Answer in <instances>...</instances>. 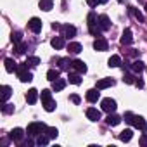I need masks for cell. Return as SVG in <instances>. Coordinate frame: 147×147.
I'll return each instance as SVG.
<instances>
[{
  "instance_id": "46",
  "label": "cell",
  "mask_w": 147,
  "mask_h": 147,
  "mask_svg": "<svg viewBox=\"0 0 147 147\" xmlns=\"http://www.w3.org/2000/svg\"><path fill=\"white\" fill-rule=\"evenodd\" d=\"M118 2H123V0H118Z\"/></svg>"
},
{
  "instance_id": "16",
  "label": "cell",
  "mask_w": 147,
  "mask_h": 147,
  "mask_svg": "<svg viewBox=\"0 0 147 147\" xmlns=\"http://www.w3.org/2000/svg\"><path fill=\"white\" fill-rule=\"evenodd\" d=\"M50 45L55 49V50H59V49H62L66 43H64V36H54L52 40H50Z\"/></svg>"
},
{
  "instance_id": "10",
  "label": "cell",
  "mask_w": 147,
  "mask_h": 147,
  "mask_svg": "<svg viewBox=\"0 0 147 147\" xmlns=\"http://www.w3.org/2000/svg\"><path fill=\"white\" fill-rule=\"evenodd\" d=\"M9 138L14 140V142H21L24 138V130L23 128H14L11 133H9Z\"/></svg>"
},
{
  "instance_id": "24",
  "label": "cell",
  "mask_w": 147,
  "mask_h": 147,
  "mask_svg": "<svg viewBox=\"0 0 147 147\" xmlns=\"http://www.w3.org/2000/svg\"><path fill=\"white\" fill-rule=\"evenodd\" d=\"M107 66H109V67H118V66H121V57H119V55H111L109 61H107Z\"/></svg>"
},
{
  "instance_id": "6",
  "label": "cell",
  "mask_w": 147,
  "mask_h": 147,
  "mask_svg": "<svg viewBox=\"0 0 147 147\" xmlns=\"http://www.w3.org/2000/svg\"><path fill=\"white\" fill-rule=\"evenodd\" d=\"M94 49H95L97 52H106V50L109 49V43H107V40H106V38L97 36V38H95V42H94Z\"/></svg>"
},
{
  "instance_id": "22",
  "label": "cell",
  "mask_w": 147,
  "mask_h": 147,
  "mask_svg": "<svg viewBox=\"0 0 147 147\" xmlns=\"http://www.w3.org/2000/svg\"><path fill=\"white\" fill-rule=\"evenodd\" d=\"M11 95H12V88H11L9 85H4V87H2V104L7 102Z\"/></svg>"
},
{
  "instance_id": "47",
  "label": "cell",
  "mask_w": 147,
  "mask_h": 147,
  "mask_svg": "<svg viewBox=\"0 0 147 147\" xmlns=\"http://www.w3.org/2000/svg\"><path fill=\"white\" fill-rule=\"evenodd\" d=\"M145 69H147V67H145Z\"/></svg>"
},
{
  "instance_id": "3",
  "label": "cell",
  "mask_w": 147,
  "mask_h": 147,
  "mask_svg": "<svg viewBox=\"0 0 147 147\" xmlns=\"http://www.w3.org/2000/svg\"><path fill=\"white\" fill-rule=\"evenodd\" d=\"M88 31L94 35V36H100V28H99V23H97V16H95V12L92 11L90 14H88Z\"/></svg>"
},
{
  "instance_id": "27",
  "label": "cell",
  "mask_w": 147,
  "mask_h": 147,
  "mask_svg": "<svg viewBox=\"0 0 147 147\" xmlns=\"http://www.w3.org/2000/svg\"><path fill=\"white\" fill-rule=\"evenodd\" d=\"M59 75H61V73H59V69H50V71L47 73V80L54 83V82H55V80L59 78Z\"/></svg>"
},
{
  "instance_id": "41",
  "label": "cell",
  "mask_w": 147,
  "mask_h": 147,
  "mask_svg": "<svg viewBox=\"0 0 147 147\" xmlns=\"http://www.w3.org/2000/svg\"><path fill=\"white\" fill-rule=\"evenodd\" d=\"M59 62H61V69H66V67H67V64H71L67 59H61Z\"/></svg>"
},
{
  "instance_id": "37",
  "label": "cell",
  "mask_w": 147,
  "mask_h": 147,
  "mask_svg": "<svg viewBox=\"0 0 147 147\" xmlns=\"http://www.w3.org/2000/svg\"><path fill=\"white\" fill-rule=\"evenodd\" d=\"M43 109H45L47 113H52V111L55 109V100H49V102H45V104H43Z\"/></svg>"
},
{
  "instance_id": "42",
  "label": "cell",
  "mask_w": 147,
  "mask_h": 147,
  "mask_svg": "<svg viewBox=\"0 0 147 147\" xmlns=\"http://www.w3.org/2000/svg\"><path fill=\"white\" fill-rule=\"evenodd\" d=\"M71 100H73V102H75V104H80V102H82V99H80V95H76V94H73V95H71Z\"/></svg>"
},
{
  "instance_id": "21",
  "label": "cell",
  "mask_w": 147,
  "mask_h": 147,
  "mask_svg": "<svg viewBox=\"0 0 147 147\" xmlns=\"http://www.w3.org/2000/svg\"><path fill=\"white\" fill-rule=\"evenodd\" d=\"M38 7H40L42 11L49 12V11H52V7H54V2H52V0H40V4H38Z\"/></svg>"
},
{
  "instance_id": "7",
  "label": "cell",
  "mask_w": 147,
  "mask_h": 147,
  "mask_svg": "<svg viewBox=\"0 0 147 147\" xmlns=\"http://www.w3.org/2000/svg\"><path fill=\"white\" fill-rule=\"evenodd\" d=\"M28 28H30L33 33H40V31H42V21H40L38 18H31V19L28 21Z\"/></svg>"
},
{
  "instance_id": "32",
  "label": "cell",
  "mask_w": 147,
  "mask_h": 147,
  "mask_svg": "<svg viewBox=\"0 0 147 147\" xmlns=\"http://www.w3.org/2000/svg\"><path fill=\"white\" fill-rule=\"evenodd\" d=\"M42 104H45V102H49V100H52V92L50 90H42Z\"/></svg>"
},
{
  "instance_id": "35",
  "label": "cell",
  "mask_w": 147,
  "mask_h": 147,
  "mask_svg": "<svg viewBox=\"0 0 147 147\" xmlns=\"http://www.w3.org/2000/svg\"><path fill=\"white\" fill-rule=\"evenodd\" d=\"M26 64H30V66H38V64H40V59H38L36 55H28Z\"/></svg>"
},
{
  "instance_id": "1",
  "label": "cell",
  "mask_w": 147,
  "mask_h": 147,
  "mask_svg": "<svg viewBox=\"0 0 147 147\" xmlns=\"http://www.w3.org/2000/svg\"><path fill=\"white\" fill-rule=\"evenodd\" d=\"M123 119H125L126 123L133 125L135 128H138L140 131H147V123H145V119H144L142 116H137V114H133V113H125Z\"/></svg>"
},
{
  "instance_id": "31",
  "label": "cell",
  "mask_w": 147,
  "mask_h": 147,
  "mask_svg": "<svg viewBox=\"0 0 147 147\" xmlns=\"http://www.w3.org/2000/svg\"><path fill=\"white\" fill-rule=\"evenodd\" d=\"M14 50H16L18 55H23V54L26 52V43H23V42H21V43H16V45H14Z\"/></svg>"
},
{
  "instance_id": "20",
  "label": "cell",
  "mask_w": 147,
  "mask_h": 147,
  "mask_svg": "<svg viewBox=\"0 0 147 147\" xmlns=\"http://www.w3.org/2000/svg\"><path fill=\"white\" fill-rule=\"evenodd\" d=\"M130 67H131V71H133V73H142V71L145 69V64L138 59V61H133V62L130 64Z\"/></svg>"
},
{
  "instance_id": "12",
  "label": "cell",
  "mask_w": 147,
  "mask_h": 147,
  "mask_svg": "<svg viewBox=\"0 0 147 147\" xmlns=\"http://www.w3.org/2000/svg\"><path fill=\"white\" fill-rule=\"evenodd\" d=\"M36 100H38V90L36 88H30L26 92V102L28 104H35Z\"/></svg>"
},
{
  "instance_id": "43",
  "label": "cell",
  "mask_w": 147,
  "mask_h": 147,
  "mask_svg": "<svg viewBox=\"0 0 147 147\" xmlns=\"http://www.w3.org/2000/svg\"><path fill=\"white\" fill-rule=\"evenodd\" d=\"M135 85H137L138 88H142V87H144V82H142V80H137V82H135Z\"/></svg>"
},
{
  "instance_id": "4",
  "label": "cell",
  "mask_w": 147,
  "mask_h": 147,
  "mask_svg": "<svg viewBox=\"0 0 147 147\" xmlns=\"http://www.w3.org/2000/svg\"><path fill=\"white\" fill-rule=\"evenodd\" d=\"M18 78L23 82V83H30L31 80H33V75L28 71V64L24 62V64H21V66H18Z\"/></svg>"
},
{
  "instance_id": "23",
  "label": "cell",
  "mask_w": 147,
  "mask_h": 147,
  "mask_svg": "<svg viewBox=\"0 0 147 147\" xmlns=\"http://www.w3.org/2000/svg\"><path fill=\"white\" fill-rule=\"evenodd\" d=\"M75 35H76V28L75 26H71V24H66L64 26V36L66 38H73Z\"/></svg>"
},
{
  "instance_id": "2",
  "label": "cell",
  "mask_w": 147,
  "mask_h": 147,
  "mask_svg": "<svg viewBox=\"0 0 147 147\" xmlns=\"http://www.w3.org/2000/svg\"><path fill=\"white\" fill-rule=\"evenodd\" d=\"M45 130H47L45 123H42V121H35V123H30V125H28L26 133H28L30 137H38V135H40V133H43Z\"/></svg>"
},
{
  "instance_id": "45",
  "label": "cell",
  "mask_w": 147,
  "mask_h": 147,
  "mask_svg": "<svg viewBox=\"0 0 147 147\" xmlns=\"http://www.w3.org/2000/svg\"><path fill=\"white\" fill-rule=\"evenodd\" d=\"M145 11H147V4H145Z\"/></svg>"
},
{
  "instance_id": "38",
  "label": "cell",
  "mask_w": 147,
  "mask_h": 147,
  "mask_svg": "<svg viewBox=\"0 0 147 147\" xmlns=\"http://www.w3.org/2000/svg\"><path fill=\"white\" fill-rule=\"evenodd\" d=\"M123 82H125V83H128V85L135 83V80H133V75H130V73H125V75H123Z\"/></svg>"
},
{
  "instance_id": "44",
  "label": "cell",
  "mask_w": 147,
  "mask_h": 147,
  "mask_svg": "<svg viewBox=\"0 0 147 147\" xmlns=\"http://www.w3.org/2000/svg\"><path fill=\"white\" fill-rule=\"evenodd\" d=\"M106 2H107V0H100V4H106Z\"/></svg>"
},
{
  "instance_id": "36",
  "label": "cell",
  "mask_w": 147,
  "mask_h": 147,
  "mask_svg": "<svg viewBox=\"0 0 147 147\" xmlns=\"http://www.w3.org/2000/svg\"><path fill=\"white\" fill-rule=\"evenodd\" d=\"M47 144H49V137L43 135V133H40L38 138H36V145H47Z\"/></svg>"
},
{
  "instance_id": "40",
  "label": "cell",
  "mask_w": 147,
  "mask_h": 147,
  "mask_svg": "<svg viewBox=\"0 0 147 147\" xmlns=\"http://www.w3.org/2000/svg\"><path fill=\"white\" fill-rule=\"evenodd\" d=\"M87 4H88L90 7H97V5L100 4V0H87Z\"/></svg>"
},
{
  "instance_id": "39",
  "label": "cell",
  "mask_w": 147,
  "mask_h": 147,
  "mask_svg": "<svg viewBox=\"0 0 147 147\" xmlns=\"http://www.w3.org/2000/svg\"><path fill=\"white\" fill-rule=\"evenodd\" d=\"M138 144H140L142 147H145V145H147V133H145V131H144V135L140 137V140H138Z\"/></svg>"
},
{
  "instance_id": "28",
  "label": "cell",
  "mask_w": 147,
  "mask_h": 147,
  "mask_svg": "<svg viewBox=\"0 0 147 147\" xmlns=\"http://www.w3.org/2000/svg\"><path fill=\"white\" fill-rule=\"evenodd\" d=\"M130 12L133 14V18L138 21V23H145V19H144V16H142V12L138 11V9H135V7H130Z\"/></svg>"
},
{
  "instance_id": "14",
  "label": "cell",
  "mask_w": 147,
  "mask_h": 147,
  "mask_svg": "<svg viewBox=\"0 0 147 147\" xmlns=\"http://www.w3.org/2000/svg\"><path fill=\"white\" fill-rule=\"evenodd\" d=\"M113 85H114V80H113V78H102V80L97 82V88H99V90L109 88V87H113Z\"/></svg>"
},
{
  "instance_id": "15",
  "label": "cell",
  "mask_w": 147,
  "mask_h": 147,
  "mask_svg": "<svg viewBox=\"0 0 147 147\" xmlns=\"http://www.w3.org/2000/svg\"><path fill=\"white\" fill-rule=\"evenodd\" d=\"M106 123H107L109 126H116V125L121 123V118H119L118 114H114V113H109L107 118H106Z\"/></svg>"
},
{
  "instance_id": "17",
  "label": "cell",
  "mask_w": 147,
  "mask_h": 147,
  "mask_svg": "<svg viewBox=\"0 0 147 147\" xmlns=\"http://www.w3.org/2000/svg\"><path fill=\"white\" fill-rule=\"evenodd\" d=\"M97 90H99V88H90V90L87 92V100H88V102H97V100H99L100 94H99Z\"/></svg>"
},
{
  "instance_id": "33",
  "label": "cell",
  "mask_w": 147,
  "mask_h": 147,
  "mask_svg": "<svg viewBox=\"0 0 147 147\" xmlns=\"http://www.w3.org/2000/svg\"><path fill=\"white\" fill-rule=\"evenodd\" d=\"M2 113H4V114H12V113H14V106L4 102V104H2Z\"/></svg>"
},
{
  "instance_id": "30",
  "label": "cell",
  "mask_w": 147,
  "mask_h": 147,
  "mask_svg": "<svg viewBox=\"0 0 147 147\" xmlns=\"http://www.w3.org/2000/svg\"><path fill=\"white\" fill-rule=\"evenodd\" d=\"M45 133H47V137H49V138H57V135H59V131H57V128H55V126H47Z\"/></svg>"
},
{
  "instance_id": "11",
  "label": "cell",
  "mask_w": 147,
  "mask_h": 147,
  "mask_svg": "<svg viewBox=\"0 0 147 147\" xmlns=\"http://www.w3.org/2000/svg\"><path fill=\"white\" fill-rule=\"evenodd\" d=\"M133 42V35H131V30L130 28H126L123 33H121V43L123 45H130Z\"/></svg>"
},
{
  "instance_id": "19",
  "label": "cell",
  "mask_w": 147,
  "mask_h": 147,
  "mask_svg": "<svg viewBox=\"0 0 147 147\" xmlns=\"http://www.w3.org/2000/svg\"><path fill=\"white\" fill-rule=\"evenodd\" d=\"M5 71L7 73H14V71H18V62L14 61V59H5Z\"/></svg>"
},
{
  "instance_id": "5",
  "label": "cell",
  "mask_w": 147,
  "mask_h": 147,
  "mask_svg": "<svg viewBox=\"0 0 147 147\" xmlns=\"http://www.w3.org/2000/svg\"><path fill=\"white\" fill-rule=\"evenodd\" d=\"M100 106H102V111H106V113H114L116 111V100L114 99H111V97H106V99H102V102H100Z\"/></svg>"
},
{
  "instance_id": "29",
  "label": "cell",
  "mask_w": 147,
  "mask_h": 147,
  "mask_svg": "<svg viewBox=\"0 0 147 147\" xmlns=\"http://www.w3.org/2000/svg\"><path fill=\"white\" fill-rule=\"evenodd\" d=\"M64 87H66V80H62V78H57V80L54 82V90H55V92H61Z\"/></svg>"
},
{
  "instance_id": "8",
  "label": "cell",
  "mask_w": 147,
  "mask_h": 147,
  "mask_svg": "<svg viewBox=\"0 0 147 147\" xmlns=\"http://www.w3.org/2000/svg\"><path fill=\"white\" fill-rule=\"evenodd\" d=\"M71 67L75 69L76 73H80V75H83V73H87V64H85L83 61H80V59L73 61V62H71Z\"/></svg>"
},
{
  "instance_id": "13",
  "label": "cell",
  "mask_w": 147,
  "mask_h": 147,
  "mask_svg": "<svg viewBox=\"0 0 147 147\" xmlns=\"http://www.w3.org/2000/svg\"><path fill=\"white\" fill-rule=\"evenodd\" d=\"M87 118H88L90 121H99V119H100V111L95 109V107H88V109H87Z\"/></svg>"
},
{
  "instance_id": "26",
  "label": "cell",
  "mask_w": 147,
  "mask_h": 147,
  "mask_svg": "<svg viewBox=\"0 0 147 147\" xmlns=\"http://www.w3.org/2000/svg\"><path fill=\"white\" fill-rule=\"evenodd\" d=\"M69 83H73V85H80L82 83V78H80V73H69Z\"/></svg>"
},
{
  "instance_id": "9",
  "label": "cell",
  "mask_w": 147,
  "mask_h": 147,
  "mask_svg": "<svg viewBox=\"0 0 147 147\" xmlns=\"http://www.w3.org/2000/svg\"><path fill=\"white\" fill-rule=\"evenodd\" d=\"M97 23H99V28H100L102 31H106V30L111 28V21H109V18H107L106 14H100V16L97 18Z\"/></svg>"
},
{
  "instance_id": "18",
  "label": "cell",
  "mask_w": 147,
  "mask_h": 147,
  "mask_svg": "<svg viewBox=\"0 0 147 147\" xmlns=\"http://www.w3.org/2000/svg\"><path fill=\"white\" fill-rule=\"evenodd\" d=\"M67 50L73 52V54H80V52L83 50V47H82V43H78V42H69V43H67Z\"/></svg>"
},
{
  "instance_id": "25",
  "label": "cell",
  "mask_w": 147,
  "mask_h": 147,
  "mask_svg": "<svg viewBox=\"0 0 147 147\" xmlns=\"http://www.w3.org/2000/svg\"><path fill=\"white\" fill-rule=\"evenodd\" d=\"M131 137H133V131H131L130 128H126V130H123V131L119 133V140H123V142H130Z\"/></svg>"
},
{
  "instance_id": "34",
  "label": "cell",
  "mask_w": 147,
  "mask_h": 147,
  "mask_svg": "<svg viewBox=\"0 0 147 147\" xmlns=\"http://www.w3.org/2000/svg\"><path fill=\"white\" fill-rule=\"evenodd\" d=\"M11 40H12V43L16 45V43H21L23 42V35L19 33V31H16V33H12L11 35Z\"/></svg>"
}]
</instances>
